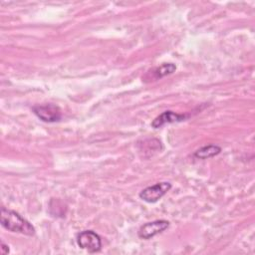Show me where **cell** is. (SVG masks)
Returning a JSON list of instances; mask_svg holds the SVG:
<instances>
[{"mask_svg":"<svg viewBox=\"0 0 255 255\" xmlns=\"http://www.w3.org/2000/svg\"><path fill=\"white\" fill-rule=\"evenodd\" d=\"M168 226H169V221L164 219L146 222L139 227L137 231V236L140 239L148 240L154 237L155 235L163 232L165 229L168 228Z\"/></svg>","mask_w":255,"mask_h":255,"instance_id":"obj_5","label":"cell"},{"mask_svg":"<svg viewBox=\"0 0 255 255\" xmlns=\"http://www.w3.org/2000/svg\"><path fill=\"white\" fill-rule=\"evenodd\" d=\"M171 187H172V185L168 181L157 182L153 185L143 188L139 192L138 196L141 200H143L147 203H155L159 199H161L167 193V191H169L171 189Z\"/></svg>","mask_w":255,"mask_h":255,"instance_id":"obj_2","label":"cell"},{"mask_svg":"<svg viewBox=\"0 0 255 255\" xmlns=\"http://www.w3.org/2000/svg\"><path fill=\"white\" fill-rule=\"evenodd\" d=\"M0 223L3 228L11 232H17L27 236H33L36 233L35 227L28 220H26L16 211L7 209L5 207L1 208Z\"/></svg>","mask_w":255,"mask_h":255,"instance_id":"obj_1","label":"cell"},{"mask_svg":"<svg viewBox=\"0 0 255 255\" xmlns=\"http://www.w3.org/2000/svg\"><path fill=\"white\" fill-rule=\"evenodd\" d=\"M35 116L45 123H57L62 119L61 109L54 104L37 105L32 108Z\"/></svg>","mask_w":255,"mask_h":255,"instance_id":"obj_4","label":"cell"},{"mask_svg":"<svg viewBox=\"0 0 255 255\" xmlns=\"http://www.w3.org/2000/svg\"><path fill=\"white\" fill-rule=\"evenodd\" d=\"M221 152V147L217 144H207L200 148H198L196 151H194L193 156L198 159H206L213 157Z\"/></svg>","mask_w":255,"mask_h":255,"instance_id":"obj_7","label":"cell"},{"mask_svg":"<svg viewBox=\"0 0 255 255\" xmlns=\"http://www.w3.org/2000/svg\"><path fill=\"white\" fill-rule=\"evenodd\" d=\"M187 118H188V116L183 115V114H177L172 111H165V112L161 113L159 116H157L151 122V127L154 128H158L166 124L179 123V122L185 121Z\"/></svg>","mask_w":255,"mask_h":255,"instance_id":"obj_6","label":"cell"},{"mask_svg":"<svg viewBox=\"0 0 255 255\" xmlns=\"http://www.w3.org/2000/svg\"><path fill=\"white\" fill-rule=\"evenodd\" d=\"M9 246L6 245L4 242H1V253L2 254H8L9 253Z\"/></svg>","mask_w":255,"mask_h":255,"instance_id":"obj_9","label":"cell"},{"mask_svg":"<svg viewBox=\"0 0 255 255\" xmlns=\"http://www.w3.org/2000/svg\"><path fill=\"white\" fill-rule=\"evenodd\" d=\"M77 244L80 248L90 253L99 252L102 249L101 236L93 230H84L77 235Z\"/></svg>","mask_w":255,"mask_h":255,"instance_id":"obj_3","label":"cell"},{"mask_svg":"<svg viewBox=\"0 0 255 255\" xmlns=\"http://www.w3.org/2000/svg\"><path fill=\"white\" fill-rule=\"evenodd\" d=\"M176 70V65L173 63H163L162 65L155 67L154 69L151 70V76L148 79H151L153 81L161 79L165 76H168L172 73H174Z\"/></svg>","mask_w":255,"mask_h":255,"instance_id":"obj_8","label":"cell"}]
</instances>
